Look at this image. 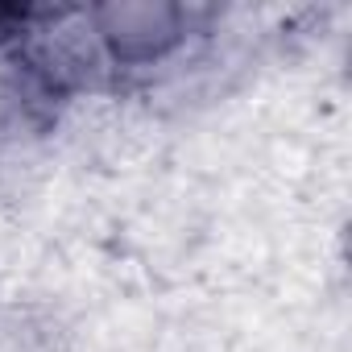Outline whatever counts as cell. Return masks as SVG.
<instances>
[{
  "label": "cell",
  "instance_id": "obj_1",
  "mask_svg": "<svg viewBox=\"0 0 352 352\" xmlns=\"http://www.w3.org/2000/svg\"><path fill=\"white\" fill-rule=\"evenodd\" d=\"M91 25H96V38L112 63L141 67V63H153L183 42L187 13L179 5H166V0H129V5L96 9Z\"/></svg>",
  "mask_w": 352,
  "mask_h": 352
}]
</instances>
